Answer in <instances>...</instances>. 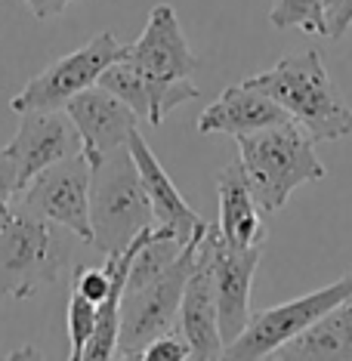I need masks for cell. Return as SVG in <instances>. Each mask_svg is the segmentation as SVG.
<instances>
[{
	"instance_id": "d6986e66",
	"label": "cell",
	"mask_w": 352,
	"mask_h": 361,
	"mask_svg": "<svg viewBox=\"0 0 352 361\" xmlns=\"http://www.w3.org/2000/svg\"><path fill=\"white\" fill-rule=\"evenodd\" d=\"M324 4L327 0H272L269 22L275 28H303L324 37Z\"/></svg>"
},
{
	"instance_id": "484cf974",
	"label": "cell",
	"mask_w": 352,
	"mask_h": 361,
	"mask_svg": "<svg viewBox=\"0 0 352 361\" xmlns=\"http://www.w3.org/2000/svg\"><path fill=\"white\" fill-rule=\"evenodd\" d=\"M6 207H10V204H6ZM6 207H0V223H4V213H6Z\"/></svg>"
},
{
	"instance_id": "e0dca14e",
	"label": "cell",
	"mask_w": 352,
	"mask_h": 361,
	"mask_svg": "<svg viewBox=\"0 0 352 361\" xmlns=\"http://www.w3.org/2000/svg\"><path fill=\"white\" fill-rule=\"evenodd\" d=\"M217 198H219V219L217 232L223 241L235 247H253L266 244V223L263 210L250 192V183L244 176L241 161H232L217 176Z\"/></svg>"
},
{
	"instance_id": "ba28073f",
	"label": "cell",
	"mask_w": 352,
	"mask_h": 361,
	"mask_svg": "<svg viewBox=\"0 0 352 361\" xmlns=\"http://www.w3.org/2000/svg\"><path fill=\"white\" fill-rule=\"evenodd\" d=\"M121 56H124V44L111 31H102V35L90 37L80 50L56 59L37 78H31L10 99V109L16 114L31 111V109H65V102L71 96L93 87L102 71L111 62H118Z\"/></svg>"
},
{
	"instance_id": "8992f818",
	"label": "cell",
	"mask_w": 352,
	"mask_h": 361,
	"mask_svg": "<svg viewBox=\"0 0 352 361\" xmlns=\"http://www.w3.org/2000/svg\"><path fill=\"white\" fill-rule=\"evenodd\" d=\"M349 293H352V272H346L340 281L306 293V297H297L291 302H281V306H272L263 312H250L248 327L226 346L223 358H238V361L272 358L284 343L300 336L306 327H312L318 318L327 315Z\"/></svg>"
},
{
	"instance_id": "7402d4cb",
	"label": "cell",
	"mask_w": 352,
	"mask_h": 361,
	"mask_svg": "<svg viewBox=\"0 0 352 361\" xmlns=\"http://www.w3.org/2000/svg\"><path fill=\"white\" fill-rule=\"evenodd\" d=\"M139 358H145V361H186V358H192V346H189V340L183 336V331L174 327V331L154 336L149 346L142 349V355Z\"/></svg>"
},
{
	"instance_id": "603a6c76",
	"label": "cell",
	"mask_w": 352,
	"mask_h": 361,
	"mask_svg": "<svg viewBox=\"0 0 352 361\" xmlns=\"http://www.w3.org/2000/svg\"><path fill=\"white\" fill-rule=\"evenodd\" d=\"M352 28V0H327L324 4V37L340 40Z\"/></svg>"
},
{
	"instance_id": "30bf717a",
	"label": "cell",
	"mask_w": 352,
	"mask_h": 361,
	"mask_svg": "<svg viewBox=\"0 0 352 361\" xmlns=\"http://www.w3.org/2000/svg\"><path fill=\"white\" fill-rule=\"evenodd\" d=\"M16 167V188H25L40 170L80 152V136L65 109L19 111V130L4 149ZM16 192V195H19Z\"/></svg>"
},
{
	"instance_id": "5b68a950",
	"label": "cell",
	"mask_w": 352,
	"mask_h": 361,
	"mask_svg": "<svg viewBox=\"0 0 352 361\" xmlns=\"http://www.w3.org/2000/svg\"><path fill=\"white\" fill-rule=\"evenodd\" d=\"M204 226L186 241V247L179 250V257L170 262L158 278H152L149 284L136 287V290H124V297H121L118 358H139L142 349L149 346L154 336H161V334H167L176 327L179 300H183V287H186V278L192 272L195 250H198Z\"/></svg>"
},
{
	"instance_id": "9c48e42d",
	"label": "cell",
	"mask_w": 352,
	"mask_h": 361,
	"mask_svg": "<svg viewBox=\"0 0 352 361\" xmlns=\"http://www.w3.org/2000/svg\"><path fill=\"white\" fill-rule=\"evenodd\" d=\"M201 244L210 253V266H214V284H217V309H219V336L229 343L238 336L250 322V287L253 275L260 269L263 257V244L253 247H235L219 238L217 223L204 226Z\"/></svg>"
},
{
	"instance_id": "ac0fdd59",
	"label": "cell",
	"mask_w": 352,
	"mask_h": 361,
	"mask_svg": "<svg viewBox=\"0 0 352 361\" xmlns=\"http://www.w3.org/2000/svg\"><path fill=\"white\" fill-rule=\"evenodd\" d=\"M272 358L288 361H352V293L312 327L288 340Z\"/></svg>"
},
{
	"instance_id": "7a4b0ae2",
	"label": "cell",
	"mask_w": 352,
	"mask_h": 361,
	"mask_svg": "<svg viewBox=\"0 0 352 361\" xmlns=\"http://www.w3.org/2000/svg\"><path fill=\"white\" fill-rule=\"evenodd\" d=\"M241 167L263 216L278 213L300 185L324 179L312 136L293 121L238 136Z\"/></svg>"
},
{
	"instance_id": "52a82bcc",
	"label": "cell",
	"mask_w": 352,
	"mask_h": 361,
	"mask_svg": "<svg viewBox=\"0 0 352 361\" xmlns=\"http://www.w3.org/2000/svg\"><path fill=\"white\" fill-rule=\"evenodd\" d=\"M35 216L68 228L84 244L93 241L90 228V161L84 152L50 164L13 198Z\"/></svg>"
},
{
	"instance_id": "8fae6325",
	"label": "cell",
	"mask_w": 352,
	"mask_h": 361,
	"mask_svg": "<svg viewBox=\"0 0 352 361\" xmlns=\"http://www.w3.org/2000/svg\"><path fill=\"white\" fill-rule=\"evenodd\" d=\"M121 59L158 80H186L198 71V56L192 53L179 16L170 4H158L149 13L142 35L124 47Z\"/></svg>"
},
{
	"instance_id": "277c9868",
	"label": "cell",
	"mask_w": 352,
	"mask_h": 361,
	"mask_svg": "<svg viewBox=\"0 0 352 361\" xmlns=\"http://www.w3.org/2000/svg\"><path fill=\"white\" fill-rule=\"evenodd\" d=\"M149 226H154V213L127 145L90 164V247L111 257Z\"/></svg>"
},
{
	"instance_id": "6da1fadb",
	"label": "cell",
	"mask_w": 352,
	"mask_h": 361,
	"mask_svg": "<svg viewBox=\"0 0 352 361\" xmlns=\"http://www.w3.org/2000/svg\"><path fill=\"white\" fill-rule=\"evenodd\" d=\"M248 84L272 96L312 142H337L352 133V105L327 75L318 50L281 56L272 68L248 78Z\"/></svg>"
},
{
	"instance_id": "cb8c5ba5",
	"label": "cell",
	"mask_w": 352,
	"mask_h": 361,
	"mask_svg": "<svg viewBox=\"0 0 352 361\" xmlns=\"http://www.w3.org/2000/svg\"><path fill=\"white\" fill-rule=\"evenodd\" d=\"M16 167L10 161V154L0 149V207H6V204H13L16 198Z\"/></svg>"
},
{
	"instance_id": "7c38bea8",
	"label": "cell",
	"mask_w": 352,
	"mask_h": 361,
	"mask_svg": "<svg viewBox=\"0 0 352 361\" xmlns=\"http://www.w3.org/2000/svg\"><path fill=\"white\" fill-rule=\"evenodd\" d=\"M65 114L71 118L78 136H80V152L87 154L90 164H96L102 154H109L121 145H127L130 133L136 130L139 118L124 99L105 90L99 84L80 90L65 102Z\"/></svg>"
},
{
	"instance_id": "44dd1931",
	"label": "cell",
	"mask_w": 352,
	"mask_h": 361,
	"mask_svg": "<svg viewBox=\"0 0 352 361\" xmlns=\"http://www.w3.org/2000/svg\"><path fill=\"white\" fill-rule=\"evenodd\" d=\"M111 284L114 281H111L109 266H78V272H75V293H80L93 306L109 300Z\"/></svg>"
},
{
	"instance_id": "9a60e30c",
	"label": "cell",
	"mask_w": 352,
	"mask_h": 361,
	"mask_svg": "<svg viewBox=\"0 0 352 361\" xmlns=\"http://www.w3.org/2000/svg\"><path fill=\"white\" fill-rule=\"evenodd\" d=\"M284 121H291L288 111H284L272 96L263 93L260 87H250L248 80H241V84L226 87L223 93H219V99L201 111L198 133L238 139L244 133H253V130L284 124Z\"/></svg>"
},
{
	"instance_id": "5bb4252c",
	"label": "cell",
	"mask_w": 352,
	"mask_h": 361,
	"mask_svg": "<svg viewBox=\"0 0 352 361\" xmlns=\"http://www.w3.org/2000/svg\"><path fill=\"white\" fill-rule=\"evenodd\" d=\"M96 84L111 90L118 99H124L130 109L136 111V118H145L152 127L164 124V118H167L176 105L198 99V87H195L189 78L186 80H158V78L145 75V71H139L136 65H130L127 59L111 62Z\"/></svg>"
},
{
	"instance_id": "d4e9b609",
	"label": "cell",
	"mask_w": 352,
	"mask_h": 361,
	"mask_svg": "<svg viewBox=\"0 0 352 361\" xmlns=\"http://www.w3.org/2000/svg\"><path fill=\"white\" fill-rule=\"evenodd\" d=\"M19 4H25L31 13H35V19H53V16H59L65 6L71 4V0H19Z\"/></svg>"
},
{
	"instance_id": "2e32d148",
	"label": "cell",
	"mask_w": 352,
	"mask_h": 361,
	"mask_svg": "<svg viewBox=\"0 0 352 361\" xmlns=\"http://www.w3.org/2000/svg\"><path fill=\"white\" fill-rule=\"evenodd\" d=\"M127 149H130V154H133V164L139 170V179H142V188H145V195H149L154 223L170 228L179 241H189V238L204 226V219L189 207V201L179 195L174 179H170V173L161 167V161L154 158L149 142L139 136V130L130 133Z\"/></svg>"
},
{
	"instance_id": "3957f363",
	"label": "cell",
	"mask_w": 352,
	"mask_h": 361,
	"mask_svg": "<svg viewBox=\"0 0 352 361\" xmlns=\"http://www.w3.org/2000/svg\"><path fill=\"white\" fill-rule=\"evenodd\" d=\"M71 232L10 204L0 223V297L28 300L59 281L71 259Z\"/></svg>"
},
{
	"instance_id": "4fadbf2b",
	"label": "cell",
	"mask_w": 352,
	"mask_h": 361,
	"mask_svg": "<svg viewBox=\"0 0 352 361\" xmlns=\"http://www.w3.org/2000/svg\"><path fill=\"white\" fill-rule=\"evenodd\" d=\"M176 327L183 331L186 340H189L192 358H198V361L223 358L226 343H223V336H219L214 266H210V253L201 241H198V250H195L192 272H189V278H186V287H183Z\"/></svg>"
},
{
	"instance_id": "ffe728a7",
	"label": "cell",
	"mask_w": 352,
	"mask_h": 361,
	"mask_svg": "<svg viewBox=\"0 0 352 361\" xmlns=\"http://www.w3.org/2000/svg\"><path fill=\"white\" fill-rule=\"evenodd\" d=\"M96 327V306L90 300H84L80 293L71 290L68 297V340H71V358L80 361L84 355L87 340L93 336Z\"/></svg>"
}]
</instances>
